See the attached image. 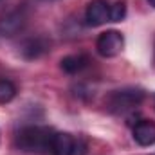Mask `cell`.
<instances>
[{"instance_id":"cell-1","label":"cell","mask_w":155,"mask_h":155,"mask_svg":"<svg viewBox=\"0 0 155 155\" xmlns=\"http://www.w3.org/2000/svg\"><path fill=\"white\" fill-rule=\"evenodd\" d=\"M54 132L45 126H25L16 135V144L24 152L33 153H51Z\"/></svg>"},{"instance_id":"cell-2","label":"cell","mask_w":155,"mask_h":155,"mask_svg":"<svg viewBox=\"0 0 155 155\" xmlns=\"http://www.w3.org/2000/svg\"><path fill=\"white\" fill-rule=\"evenodd\" d=\"M144 94L143 90L137 88H124V90H116L110 94V97L107 99V107L110 112H126L134 107H137L143 101Z\"/></svg>"},{"instance_id":"cell-3","label":"cell","mask_w":155,"mask_h":155,"mask_svg":"<svg viewBox=\"0 0 155 155\" xmlns=\"http://www.w3.org/2000/svg\"><path fill=\"white\" fill-rule=\"evenodd\" d=\"M124 47V38L119 31H105L99 35V38L96 41V49L103 58H114L117 56Z\"/></svg>"},{"instance_id":"cell-4","label":"cell","mask_w":155,"mask_h":155,"mask_svg":"<svg viewBox=\"0 0 155 155\" xmlns=\"http://www.w3.org/2000/svg\"><path fill=\"white\" fill-rule=\"evenodd\" d=\"M85 18H87V24L92 27L103 25V24L110 22V5L105 0H92L87 5Z\"/></svg>"},{"instance_id":"cell-5","label":"cell","mask_w":155,"mask_h":155,"mask_svg":"<svg viewBox=\"0 0 155 155\" xmlns=\"http://www.w3.org/2000/svg\"><path fill=\"white\" fill-rule=\"evenodd\" d=\"M134 139L141 146H152L155 144V123L143 119L134 126Z\"/></svg>"},{"instance_id":"cell-6","label":"cell","mask_w":155,"mask_h":155,"mask_svg":"<svg viewBox=\"0 0 155 155\" xmlns=\"http://www.w3.org/2000/svg\"><path fill=\"white\" fill-rule=\"evenodd\" d=\"M74 137L65 132H54L52 143H51V153L52 155H71L74 148Z\"/></svg>"},{"instance_id":"cell-7","label":"cell","mask_w":155,"mask_h":155,"mask_svg":"<svg viewBox=\"0 0 155 155\" xmlns=\"http://www.w3.org/2000/svg\"><path fill=\"white\" fill-rule=\"evenodd\" d=\"M22 25H24V16L18 11L9 13V15H5L4 20H0V31L7 36H13L15 33H18L22 29Z\"/></svg>"},{"instance_id":"cell-8","label":"cell","mask_w":155,"mask_h":155,"mask_svg":"<svg viewBox=\"0 0 155 155\" xmlns=\"http://www.w3.org/2000/svg\"><path fill=\"white\" fill-rule=\"evenodd\" d=\"M87 63H88V58L87 56H83V54H71V56H65L60 61V67L67 74H76V72L83 71L87 67Z\"/></svg>"},{"instance_id":"cell-9","label":"cell","mask_w":155,"mask_h":155,"mask_svg":"<svg viewBox=\"0 0 155 155\" xmlns=\"http://www.w3.org/2000/svg\"><path fill=\"white\" fill-rule=\"evenodd\" d=\"M45 51H47V43L41 41L40 38L29 40V41L24 45V54H25V58H38L40 54H43Z\"/></svg>"},{"instance_id":"cell-10","label":"cell","mask_w":155,"mask_h":155,"mask_svg":"<svg viewBox=\"0 0 155 155\" xmlns=\"http://www.w3.org/2000/svg\"><path fill=\"white\" fill-rule=\"evenodd\" d=\"M15 96H16V87H15V83L9 81V79H5V78H2V79H0V105H5V103L13 101Z\"/></svg>"},{"instance_id":"cell-11","label":"cell","mask_w":155,"mask_h":155,"mask_svg":"<svg viewBox=\"0 0 155 155\" xmlns=\"http://www.w3.org/2000/svg\"><path fill=\"white\" fill-rule=\"evenodd\" d=\"M126 16V4L124 0H117L110 5V22H121Z\"/></svg>"},{"instance_id":"cell-12","label":"cell","mask_w":155,"mask_h":155,"mask_svg":"<svg viewBox=\"0 0 155 155\" xmlns=\"http://www.w3.org/2000/svg\"><path fill=\"white\" fill-rule=\"evenodd\" d=\"M71 155H87V144H85L81 139H76V141H74L72 153H71Z\"/></svg>"},{"instance_id":"cell-13","label":"cell","mask_w":155,"mask_h":155,"mask_svg":"<svg viewBox=\"0 0 155 155\" xmlns=\"http://www.w3.org/2000/svg\"><path fill=\"white\" fill-rule=\"evenodd\" d=\"M148 2H150V5H153L155 7V0H148Z\"/></svg>"}]
</instances>
